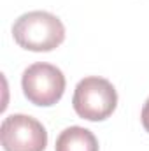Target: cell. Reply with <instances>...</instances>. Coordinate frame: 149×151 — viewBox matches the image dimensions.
I'll return each instance as SVG.
<instances>
[{
    "instance_id": "5",
    "label": "cell",
    "mask_w": 149,
    "mask_h": 151,
    "mask_svg": "<svg viewBox=\"0 0 149 151\" xmlns=\"http://www.w3.org/2000/svg\"><path fill=\"white\" fill-rule=\"evenodd\" d=\"M54 151H98V141L88 128L69 127L58 135Z\"/></svg>"
},
{
    "instance_id": "2",
    "label": "cell",
    "mask_w": 149,
    "mask_h": 151,
    "mask_svg": "<svg viewBox=\"0 0 149 151\" xmlns=\"http://www.w3.org/2000/svg\"><path fill=\"white\" fill-rule=\"evenodd\" d=\"M72 106L79 118L88 121H104L116 111L117 93L111 81L90 76L77 83Z\"/></svg>"
},
{
    "instance_id": "3",
    "label": "cell",
    "mask_w": 149,
    "mask_h": 151,
    "mask_svg": "<svg viewBox=\"0 0 149 151\" xmlns=\"http://www.w3.org/2000/svg\"><path fill=\"white\" fill-rule=\"evenodd\" d=\"M65 76L63 72L51 63L39 62L25 69L21 76V88L28 102L49 107L60 102L65 91Z\"/></svg>"
},
{
    "instance_id": "4",
    "label": "cell",
    "mask_w": 149,
    "mask_h": 151,
    "mask_svg": "<svg viewBox=\"0 0 149 151\" xmlns=\"http://www.w3.org/2000/svg\"><path fill=\"white\" fill-rule=\"evenodd\" d=\"M0 141L5 151H44L47 146V132L32 116L11 114L2 121Z\"/></svg>"
},
{
    "instance_id": "1",
    "label": "cell",
    "mask_w": 149,
    "mask_h": 151,
    "mask_svg": "<svg viewBox=\"0 0 149 151\" xmlns=\"http://www.w3.org/2000/svg\"><path fill=\"white\" fill-rule=\"evenodd\" d=\"M12 37L23 49L47 53L65 40V27L58 16L47 11H30L14 21Z\"/></svg>"
},
{
    "instance_id": "6",
    "label": "cell",
    "mask_w": 149,
    "mask_h": 151,
    "mask_svg": "<svg viewBox=\"0 0 149 151\" xmlns=\"http://www.w3.org/2000/svg\"><path fill=\"white\" fill-rule=\"evenodd\" d=\"M140 119H142V127L146 128V132L149 134V97L142 107V114H140Z\"/></svg>"
}]
</instances>
